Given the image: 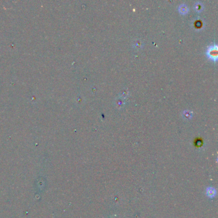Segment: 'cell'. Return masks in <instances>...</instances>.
I'll return each mask as SVG.
<instances>
[{
	"label": "cell",
	"instance_id": "1",
	"mask_svg": "<svg viewBox=\"0 0 218 218\" xmlns=\"http://www.w3.org/2000/svg\"><path fill=\"white\" fill-rule=\"evenodd\" d=\"M207 56L209 57L210 59L213 60H216L217 58V45L214 46H210L208 48V50L207 51Z\"/></svg>",
	"mask_w": 218,
	"mask_h": 218
},
{
	"label": "cell",
	"instance_id": "2",
	"mask_svg": "<svg viewBox=\"0 0 218 218\" xmlns=\"http://www.w3.org/2000/svg\"><path fill=\"white\" fill-rule=\"evenodd\" d=\"M216 194V191L213 188H208L207 190V195L209 198H213Z\"/></svg>",
	"mask_w": 218,
	"mask_h": 218
}]
</instances>
